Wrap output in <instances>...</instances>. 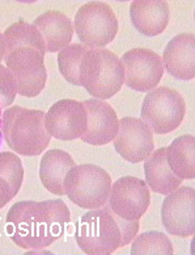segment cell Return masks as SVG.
Wrapping results in <instances>:
<instances>
[{"label":"cell","mask_w":195,"mask_h":255,"mask_svg":"<svg viewBox=\"0 0 195 255\" xmlns=\"http://www.w3.org/2000/svg\"><path fill=\"white\" fill-rule=\"evenodd\" d=\"M1 133L11 150L25 157L42 154L51 139L45 127V112L18 106L3 112Z\"/></svg>","instance_id":"7a4b0ae2"},{"label":"cell","mask_w":195,"mask_h":255,"mask_svg":"<svg viewBox=\"0 0 195 255\" xmlns=\"http://www.w3.org/2000/svg\"><path fill=\"white\" fill-rule=\"evenodd\" d=\"M45 127L51 137L61 141L81 138L88 127V116L83 103L63 99L45 113Z\"/></svg>","instance_id":"8fae6325"},{"label":"cell","mask_w":195,"mask_h":255,"mask_svg":"<svg viewBox=\"0 0 195 255\" xmlns=\"http://www.w3.org/2000/svg\"><path fill=\"white\" fill-rule=\"evenodd\" d=\"M144 174L147 186L151 191L160 195H169L177 190L182 182V179L170 170L166 160V147L152 151L151 155L144 160Z\"/></svg>","instance_id":"d6986e66"},{"label":"cell","mask_w":195,"mask_h":255,"mask_svg":"<svg viewBox=\"0 0 195 255\" xmlns=\"http://www.w3.org/2000/svg\"><path fill=\"white\" fill-rule=\"evenodd\" d=\"M163 65L172 77L192 80L195 77V36L181 33L168 42L163 53Z\"/></svg>","instance_id":"9a60e30c"},{"label":"cell","mask_w":195,"mask_h":255,"mask_svg":"<svg viewBox=\"0 0 195 255\" xmlns=\"http://www.w3.org/2000/svg\"><path fill=\"white\" fill-rule=\"evenodd\" d=\"M89 50L83 44H69L62 49L58 54V69L68 83L80 86L79 67L84 54Z\"/></svg>","instance_id":"7402d4cb"},{"label":"cell","mask_w":195,"mask_h":255,"mask_svg":"<svg viewBox=\"0 0 195 255\" xmlns=\"http://www.w3.org/2000/svg\"><path fill=\"white\" fill-rule=\"evenodd\" d=\"M161 221L172 236L190 237L195 232V191L192 187H178L166 195L161 205Z\"/></svg>","instance_id":"4fadbf2b"},{"label":"cell","mask_w":195,"mask_h":255,"mask_svg":"<svg viewBox=\"0 0 195 255\" xmlns=\"http://www.w3.org/2000/svg\"><path fill=\"white\" fill-rule=\"evenodd\" d=\"M7 233L18 248L42 250L63 236L69 209L63 200L20 201L8 211Z\"/></svg>","instance_id":"6da1fadb"},{"label":"cell","mask_w":195,"mask_h":255,"mask_svg":"<svg viewBox=\"0 0 195 255\" xmlns=\"http://www.w3.org/2000/svg\"><path fill=\"white\" fill-rule=\"evenodd\" d=\"M88 116L87 130L81 135V141L94 146L112 142L118 131V116L113 107L104 100L89 99L83 102Z\"/></svg>","instance_id":"5bb4252c"},{"label":"cell","mask_w":195,"mask_h":255,"mask_svg":"<svg viewBox=\"0 0 195 255\" xmlns=\"http://www.w3.org/2000/svg\"><path fill=\"white\" fill-rule=\"evenodd\" d=\"M17 195V191L12 187L8 180L0 176V209L9 203Z\"/></svg>","instance_id":"d4e9b609"},{"label":"cell","mask_w":195,"mask_h":255,"mask_svg":"<svg viewBox=\"0 0 195 255\" xmlns=\"http://www.w3.org/2000/svg\"><path fill=\"white\" fill-rule=\"evenodd\" d=\"M1 117H3V111L0 107V145H1V138H3V133H1Z\"/></svg>","instance_id":"4316f807"},{"label":"cell","mask_w":195,"mask_h":255,"mask_svg":"<svg viewBox=\"0 0 195 255\" xmlns=\"http://www.w3.org/2000/svg\"><path fill=\"white\" fill-rule=\"evenodd\" d=\"M186 104L177 90L159 87L147 94L140 110L141 120L148 125L152 133L166 134L182 124Z\"/></svg>","instance_id":"52a82bcc"},{"label":"cell","mask_w":195,"mask_h":255,"mask_svg":"<svg viewBox=\"0 0 195 255\" xmlns=\"http://www.w3.org/2000/svg\"><path fill=\"white\" fill-rule=\"evenodd\" d=\"M130 17L139 33L147 37L159 36L169 24V5L161 0L132 1L130 4Z\"/></svg>","instance_id":"2e32d148"},{"label":"cell","mask_w":195,"mask_h":255,"mask_svg":"<svg viewBox=\"0 0 195 255\" xmlns=\"http://www.w3.org/2000/svg\"><path fill=\"white\" fill-rule=\"evenodd\" d=\"M76 166L73 158L63 150L53 149L44 154L40 163V179L49 192L63 196L65 178L67 172Z\"/></svg>","instance_id":"ac0fdd59"},{"label":"cell","mask_w":195,"mask_h":255,"mask_svg":"<svg viewBox=\"0 0 195 255\" xmlns=\"http://www.w3.org/2000/svg\"><path fill=\"white\" fill-rule=\"evenodd\" d=\"M4 55H5V41H4L3 33H0V63L4 59Z\"/></svg>","instance_id":"484cf974"},{"label":"cell","mask_w":195,"mask_h":255,"mask_svg":"<svg viewBox=\"0 0 195 255\" xmlns=\"http://www.w3.org/2000/svg\"><path fill=\"white\" fill-rule=\"evenodd\" d=\"M4 62L15 78L17 94L25 98L40 95L47 79L45 54L36 49L20 48L4 55Z\"/></svg>","instance_id":"ba28073f"},{"label":"cell","mask_w":195,"mask_h":255,"mask_svg":"<svg viewBox=\"0 0 195 255\" xmlns=\"http://www.w3.org/2000/svg\"><path fill=\"white\" fill-rule=\"evenodd\" d=\"M121 62L125 69V83L135 91L155 90L164 75L161 57L151 49H131L122 55Z\"/></svg>","instance_id":"9c48e42d"},{"label":"cell","mask_w":195,"mask_h":255,"mask_svg":"<svg viewBox=\"0 0 195 255\" xmlns=\"http://www.w3.org/2000/svg\"><path fill=\"white\" fill-rule=\"evenodd\" d=\"M79 80L90 96L105 102L125 84V69L112 50L89 49L80 63Z\"/></svg>","instance_id":"3957f363"},{"label":"cell","mask_w":195,"mask_h":255,"mask_svg":"<svg viewBox=\"0 0 195 255\" xmlns=\"http://www.w3.org/2000/svg\"><path fill=\"white\" fill-rule=\"evenodd\" d=\"M44 38L46 51H61L71 44L73 36V22L61 11H47L33 21Z\"/></svg>","instance_id":"e0dca14e"},{"label":"cell","mask_w":195,"mask_h":255,"mask_svg":"<svg viewBox=\"0 0 195 255\" xmlns=\"http://www.w3.org/2000/svg\"><path fill=\"white\" fill-rule=\"evenodd\" d=\"M65 195L83 209H98L108 204L112 178L96 164L73 166L65 178Z\"/></svg>","instance_id":"5b68a950"},{"label":"cell","mask_w":195,"mask_h":255,"mask_svg":"<svg viewBox=\"0 0 195 255\" xmlns=\"http://www.w3.org/2000/svg\"><path fill=\"white\" fill-rule=\"evenodd\" d=\"M73 26L81 44L89 49H104L116 38L118 18L109 4L90 1L76 12Z\"/></svg>","instance_id":"8992f818"},{"label":"cell","mask_w":195,"mask_h":255,"mask_svg":"<svg viewBox=\"0 0 195 255\" xmlns=\"http://www.w3.org/2000/svg\"><path fill=\"white\" fill-rule=\"evenodd\" d=\"M17 95V84L12 75V73L5 67V65L0 63V107L9 108L11 104L15 102Z\"/></svg>","instance_id":"cb8c5ba5"},{"label":"cell","mask_w":195,"mask_h":255,"mask_svg":"<svg viewBox=\"0 0 195 255\" xmlns=\"http://www.w3.org/2000/svg\"><path fill=\"white\" fill-rule=\"evenodd\" d=\"M166 160L170 170L180 179L195 176V138L194 135H181L166 147Z\"/></svg>","instance_id":"ffe728a7"},{"label":"cell","mask_w":195,"mask_h":255,"mask_svg":"<svg viewBox=\"0 0 195 255\" xmlns=\"http://www.w3.org/2000/svg\"><path fill=\"white\" fill-rule=\"evenodd\" d=\"M3 36L5 41V54L20 48H32L42 54L46 53V46L40 30L29 22L21 20L12 24L5 29Z\"/></svg>","instance_id":"44dd1931"},{"label":"cell","mask_w":195,"mask_h":255,"mask_svg":"<svg viewBox=\"0 0 195 255\" xmlns=\"http://www.w3.org/2000/svg\"><path fill=\"white\" fill-rule=\"evenodd\" d=\"M131 242V254H173L172 241L161 232H145Z\"/></svg>","instance_id":"603a6c76"},{"label":"cell","mask_w":195,"mask_h":255,"mask_svg":"<svg viewBox=\"0 0 195 255\" xmlns=\"http://www.w3.org/2000/svg\"><path fill=\"white\" fill-rule=\"evenodd\" d=\"M75 238L84 254H113L122 244L118 216L108 204L89 209L76 224Z\"/></svg>","instance_id":"277c9868"},{"label":"cell","mask_w":195,"mask_h":255,"mask_svg":"<svg viewBox=\"0 0 195 255\" xmlns=\"http://www.w3.org/2000/svg\"><path fill=\"white\" fill-rule=\"evenodd\" d=\"M151 204V191L144 180L123 176L112 184L108 205L118 217L129 221L140 220Z\"/></svg>","instance_id":"30bf717a"},{"label":"cell","mask_w":195,"mask_h":255,"mask_svg":"<svg viewBox=\"0 0 195 255\" xmlns=\"http://www.w3.org/2000/svg\"><path fill=\"white\" fill-rule=\"evenodd\" d=\"M113 143L117 153L131 163L144 162L155 149L153 133L144 121L136 117L121 119Z\"/></svg>","instance_id":"7c38bea8"}]
</instances>
